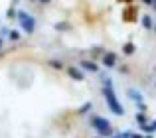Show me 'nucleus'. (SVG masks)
Listing matches in <instances>:
<instances>
[{
	"instance_id": "obj_17",
	"label": "nucleus",
	"mask_w": 156,
	"mask_h": 138,
	"mask_svg": "<svg viewBox=\"0 0 156 138\" xmlns=\"http://www.w3.org/2000/svg\"><path fill=\"white\" fill-rule=\"evenodd\" d=\"M119 71H121V73H129V67L122 65V67H119Z\"/></svg>"
},
{
	"instance_id": "obj_5",
	"label": "nucleus",
	"mask_w": 156,
	"mask_h": 138,
	"mask_svg": "<svg viewBox=\"0 0 156 138\" xmlns=\"http://www.w3.org/2000/svg\"><path fill=\"white\" fill-rule=\"evenodd\" d=\"M67 73H69V77H71V79H77V81H83L85 79L83 71H81L79 67H67Z\"/></svg>"
},
{
	"instance_id": "obj_16",
	"label": "nucleus",
	"mask_w": 156,
	"mask_h": 138,
	"mask_svg": "<svg viewBox=\"0 0 156 138\" xmlns=\"http://www.w3.org/2000/svg\"><path fill=\"white\" fill-rule=\"evenodd\" d=\"M50 65L53 69H63V63H61V61H50Z\"/></svg>"
},
{
	"instance_id": "obj_1",
	"label": "nucleus",
	"mask_w": 156,
	"mask_h": 138,
	"mask_svg": "<svg viewBox=\"0 0 156 138\" xmlns=\"http://www.w3.org/2000/svg\"><path fill=\"white\" fill-rule=\"evenodd\" d=\"M103 97H105V101H107V107H109L117 116L125 115V107L119 103L117 95H115V91H113V81H111L109 77H105V79H103Z\"/></svg>"
},
{
	"instance_id": "obj_8",
	"label": "nucleus",
	"mask_w": 156,
	"mask_h": 138,
	"mask_svg": "<svg viewBox=\"0 0 156 138\" xmlns=\"http://www.w3.org/2000/svg\"><path fill=\"white\" fill-rule=\"evenodd\" d=\"M134 51H136V46H134L133 42H129V43H125V46H122V53H126V55H133Z\"/></svg>"
},
{
	"instance_id": "obj_10",
	"label": "nucleus",
	"mask_w": 156,
	"mask_h": 138,
	"mask_svg": "<svg viewBox=\"0 0 156 138\" xmlns=\"http://www.w3.org/2000/svg\"><path fill=\"white\" fill-rule=\"evenodd\" d=\"M8 38H10V42H18L22 36H20L18 30H10V32H8Z\"/></svg>"
},
{
	"instance_id": "obj_7",
	"label": "nucleus",
	"mask_w": 156,
	"mask_h": 138,
	"mask_svg": "<svg viewBox=\"0 0 156 138\" xmlns=\"http://www.w3.org/2000/svg\"><path fill=\"white\" fill-rule=\"evenodd\" d=\"M126 95H129L134 103H142V95L136 91V89H129V91H126Z\"/></svg>"
},
{
	"instance_id": "obj_24",
	"label": "nucleus",
	"mask_w": 156,
	"mask_h": 138,
	"mask_svg": "<svg viewBox=\"0 0 156 138\" xmlns=\"http://www.w3.org/2000/svg\"><path fill=\"white\" fill-rule=\"evenodd\" d=\"M146 138H152V136H146Z\"/></svg>"
},
{
	"instance_id": "obj_14",
	"label": "nucleus",
	"mask_w": 156,
	"mask_h": 138,
	"mask_svg": "<svg viewBox=\"0 0 156 138\" xmlns=\"http://www.w3.org/2000/svg\"><path fill=\"white\" fill-rule=\"evenodd\" d=\"M136 122L140 124V126H142V124H146V116H144V112H138V115H136Z\"/></svg>"
},
{
	"instance_id": "obj_20",
	"label": "nucleus",
	"mask_w": 156,
	"mask_h": 138,
	"mask_svg": "<svg viewBox=\"0 0 156 138\" xmlns=\"http://www.w3.org/2000/svg\"><path fill=\"white\" fill-rule=\"evenodd\" d=\"M2 42H4V40H2V36H0V47H2Z\"/></svg>"
},
{
	"instance_id": "obj_2",
	"label": "nucleus",
	"mask_w": 156,
	"mask_h": 138,
	"mask_svg": "<svg viewBox=\"0 0 156 138\" xmlns=\"http://www.w3.org/2000/svg\"><path fill=\"white\" fill-rule=\"evenodd\" d=\"M91 126L99 132V136H111L113 134V126L107 119H101V116H91Z\"/></svg>"
},
{
	"instance_id": "obj_12",
	"label": "nucleus",
	"mask_w": 156,
	"mask_h": 138,
	"mask_svg": "<svg viewBox=\"0 0 156 138\" xmlns=\"http://www.w3.org/2000/svg\"><path fill=\"white\" fill-rule=\"evenodd\" d=\"M91 109H93V103H85L83 107L79 109V115H85V112H89V111H91Z\"/></svg>"
},
{
	"instance_id": "obj_23",
	"label": "nucleus",
	"mask_w": 156,
	"mask_h": 138,
	"mask_svg": "<svg viewBox=\"0 0 156 138\" xmlns=\"http://www.w3.org/2000/svg\"><path fill=\"white\" fill-rule=\"evenodd\" d=\"M97 138H105V136H97Z\"/></svg>"
},
{
	"instance_id": "obj_13",
	"label": "nucleus",
	"mask_w": 156,
	"mask_h": 138,
	"mask_svg": "<svg viewBox=\"0 0 156 138\" xmlns=\"http://www.w3.org/2000/svg\"><path fill=\"white\" fill-rule=\"evenodd\" d=\"M6 18H8V20H12V18H18V12H16L14 8H8V12H6Z\"/></svg>"
},
{
	"instance_id": "obj_19",
	"label": "nucleus",
	"mask_w": 156,
	"mask_h": 138,
	"mask_svg": "<svg viewBox=\"0 0 156 138\" xmlns=\"http://www.w3.org/2000/svg\"><path fill=\"white\" fill-rule=\"evenodd\" d=\"M40 2H42V4H50L51 0H40Z\"/></svg>"
},
{
	"instance_id": "obj_26",
	"label": "nucleus",
	"mask_w": 156,
	"mask_h": 138,
	"mask_svg": "<svg viewBox=\"0 0 156 138\" xmlns=\"http://www.w3.org/2000/svg\"><path fill=\"white\" fill-rule=\"evenodd\" d=\"M121 138H122V136H121Z\"/></svg>"
},
{
	"instance_id": "obj_22",
	"label": "nucleus",
	"mask_w": 156,
	"mask_h": 138,
	"mask_svg": "<svg viewBox=\"0 0 156 138\" xmlns=\"http://www.w3.org/2000/svg\"><path fill=\"white\" fill-rule=\"evenodd\" d=\"M12 2H14V4H16V2H18V0H12Z\"/></svg>"
},
{
	"instance_id": "obj_25",
	"label": "nucleus",
	"mask_w": 156,
	"mask_h": 138,
	"mask_svg": "<svg viewBox=\"0 0 156 138\" xmlns=\"http://www.w3.org/2000/svg\"><path fill=\"white\" fill-rule=\"evenodd\" d=\"M115 138H121V136H115Z\"/></svg>"
},
{
	"instance_id": "obj_3",
	"label": "nucleus",
	"mask_w": 156,
	"mask_h": 138,
	"mask_svg": "<svg viewBox=\"0 0 156 138\" xmlns=\"http://www.w3.org/2000/svg\"><path fill=\"white\" fill-rule=\"evenodd\" d=\"M18 22H20V26H22V30L26 32V34H34L36 32V20H34V16H30L28 12H18Z\"/></svg>"
},
{
	"instance_id": "obj_11",
	"label": "nucleus",
	"mask_w": 156,
	"mask_h": 138,
	"mask_svg": "<svg viewBox=\"0 0 156 138\" xmlns=\"http://www.w3.org/2000/svg\"><path fill=\"white\" fill-rule=\"evenodd\" d=\"M142 130L148 132V134H150V132H154V130H156V120H154L152 124H142Z\"/></svg>"
},
{
	"instance_id": "obj_18",
	"label": "nucleus",
	"mask_w": 156,
	"mask_h": 138,
	"mask_svg": "<svg viewBox=\"0 0 156 138\" xmlns=\"http://www.w3.org/2000/svg\"><path fill=\"white\" fill-rule=\"evenodd\" d=\"M130 138H142L140 134H133V132H130Z\"/></svg>"
},
{
	"instance_id": "obj_21",
	"label": "nucleus",
	"mask_w": 156,
	"mask_h": 138,
	"mask_svg": "<svg viewBox=\"0 0 156 138\" xmlns=\"http://www.w3.org/2000/svg\"><path fill=\"white\" fill-rule=\"evenodd\" d=\"M154 32H156V22H154Z\"/></svg>"
},
{
	"instance_id": "obj_9",
	"label": "nucleus",
	"mask_w": 156,
	"mask_h": 138,
	"mask_svg": "<svg viewBox=\"0 0 156 138\" xmlns=\"http://www.w3.org/2000/svg\"><path fill=\"white\" fill-rule=\"evenodd\" d=\"M142 26L146 28V30H154V22L150 16H142Z\"/></svg>"
},
{
	"instance_id": "obj_6",
	"label": "nucleus",
	"mask_w": 156,
	"mask_h": 138,
	"mask_svg": "<svg viewBox=\"0 0 156 138\" xmlns=\"http://www.w3.org/2000/svg\"><path fill=\"white\" fill-rule=\"evenodd\" d=\"M79 67L83 69V71H89V73H97V71H99V67H97L95 61H81Z\"/></svg>"
},
{
	"instance_id": "obj_4",
	"label": "nucleus",
	"mask_w": 156,
	"mask_h": 138,
	"mask_svg": "<svg viewBox=\"0 0 156 138\" xmlns=\"http://www.w3.org/2000/svg\"><path fill=\"white\" fill-rule=\"evenodd\" d=\"M103 65L113 69L115 65H117V53H113V51H107V53L103 55Z\"/></svg>"
},
{
	"instance_id": "obj_15",
	"label": "nucleus",
	"mask_w": 156,
	"mask_h": 138,
	"mask_svg": "<svg viewBox=\"0 0 156 138\" xmlns=\"http://www.w3.org/2000/svg\"><path fill=\"white\" fill-rule=\"evenodd\" d=\"M69 28H71V26H69V24H55V30H69Z\"/></svg>"
}]
</instances>
